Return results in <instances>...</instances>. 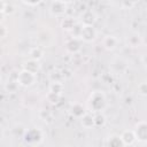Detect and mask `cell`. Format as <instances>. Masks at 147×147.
I'll list each match as a JSON object with an SVG mask.
<instances>
[{
  "mask_svg": "<svg viewBox=\"0 0 147 147\" xmlns=\"http://www.w3.org/2000/svg\"><path fill=\"white\" fill-rule=\"evenodd\" d=\"M1 29H2V34H1V36H2V38H5V37H6V33H5V31H6V26H2Z\"/></svg>",
  "mask_w": 147,
  "mask_h": 147,
  "instance_id": "5bb4252c",
  "label": "cell"
},
{
  "mask_svg": "<svg viewBox=\"0 0 147 147\" xmlns=\"http://www.w3.org/2000/svg\"><path fill=\"white\" fill-rule=\"evenodd\" d=\"M94 122H95V121H94V117L91 116V115H88V114L82 116V124H83L85 127L92 126V125L94 124Z\"/></svg>",
  "mask_w": 147,
  "mask_h": 147,
  "instance_id": "52a82bcc",
  "label": "cell"
},
{
  "mask_svg": "<svg viewBox=\"0 0 147 147\" xmlns=\"http://www.w3.org/2000/svg\"><path fill=\"white\" fill-rule=\"evenodd\" d=\"M34 82H36V75L26 69H23L17 75V84L23 87L31 86V85H33Z\"/></svg>",
  "mask_w": 147,
  "mask_h": 147,
  "instance_id": "7a4b0ae2",
  "label": "cell"
},
{
  "mask_svg": "<svg viewBox=\"0 0 147 147\" xmlns=\"http://www.w3.org/2000/svg\"><path fill=\"white\" fill-rule=\"evenodd\" d=\"M74 21L71 20V18H65L64 21H63V23H62V26H63V29H65V30H70V29H72L74 28Z\"/></svg>",
  "mask_w": 147,
  "mask_h": 147,
  "instance_id": "30bf717a",
  "label": "cell"
},
{
  "mask_svg": "<svg viewBox=\"0 0 147 147\" xmlns=\"http://www.w3.org/2000/svg\"><path fill=\"white\" fill-rule=\"evenodd\" d=\"M24 3H26V5H30V6H36V5H38V3H40L42 0H22Z\"/></svg>",
  "mask_w": 147,
  "mask_h": 147,
  "instance_id": "7c38bea8",
  "label": "cell"
},
{
  "mask_svg": "<svg viewBox=\"0 0 147 147\" xmlns=\"http://www.w3.org/2000/svg\"><path fill=\"white\" fill-rule=\"evenodd\" d=\"M30 56H31V59H34V60L39 61L44 56V53H42V51L39 47H34V48H32L30 51Z\"/></svg>",
  "mask_w": 147,
  "mask_h": 147,
  "instance_id": "ba28073f",
  "label": "cell"
},
{
  "mask_svg": "<svg viewBox=\"0 0 147 147\" xmlns=\"http://www.w3.org/2000/svg\"><path fill=\"white\" fill-rule=\"evenodd\" d=\"M141 60H142V62H144V64H145V65H147V54H146V55H144Z\"/></svg>",
  "mask_w": 147,
  "mask_h": 147,
  "instance_id": "4fadbf2b",
  "label": "cell"
},
{
  "mask_svg": "<svg viewBox=\"0 0 147 147\" xmlns=\"http://www.w3.org/2000/svg\"><path fill=\"white\" fill-rule=\"evenodd\" d=\"M117 42H118V40H117V38L115 36H106L105 39H103V46H105V48L110 49V51L114 49V48H116Z\"/></svg>",
  "mask_w": 147,
  "mask_h": 147,
  "instance_id": "8992f818",
  "label": "cell"
},
{
  "mask_svg": "<svg viewBox=\"0 0 147 147\" xmlns=\"http://www.w3.org/2000/svg\"><path fill=\"white\" fill-rule=\"evenodd\" d=\"M96 36V32L94 30V28L92 25H84L82 28V32H80V37L83 40L85 41H92L94 40Z\"/></svg>",
  "mask_w": 147,
  "mask_h": 147,
  "instance_id": "3957f363",
  "label": "cell"
},
{
  "mask_svg": "<svg viewBox=\"0 0 147 147\" xmlns=\"http://www.w3.org/2000/svg\"><path fill=\"white\" fill-rule=\"evenodd\" d=\"M68 49L70 51V52H75V51H77V49H79V44H78V41H77V39L75 38V39H72L71 40V42H69L68 44Z\"/></svg>",
  "mask_w": 147,
  "mask_h": 147,
  "instance_id": "9c48e42d",
  "label": "cell"
},
{
  "mask_svg": "<svg viewBox=\"0 0 147 147\" xmlns=\"http://www.w3.org/2000/svg\"><path fill=\"white\" fill-rule=\"evenodd\" d=\"M139 93L141 95H147V82H144L139 85Z\"/></svg>",
  "mask_w": 147,
  "mask_h": 147,
  "instance_id": "8fae6325",
  "label": "cell"
},
{
  "mask_svg": "<svg viewBox=\"0 0 147 147\" xmlns=\"http://www.w3.org/2000/svg\"><path fill=\"white\" fill-rule=\"evenodd\" d=\"M106 106L105 94L101 92H94L88 99V107L92 111H100Z\"/></svg>",
  "mask_w": 147,
  "mask_h": 147,
  "instance_id": "6da1fadb",
  "label": "cell"
},
{
  "mask_svg": "<svg viewBox=\"0 0 147 147\" xmlns=\"http://www.w3.org/2000/svg\"><path fill=\"white\" fill-rule=\"evenodd\" d=\"M67 10V5L61 1V0H56L52 3V7H51V11L55 15V16H61L65 13Z\"/></svg>",
  "mask_w": 147,
  "mask_h": 147,
  "instance_id": "277c9868",
  "label": "cell"
},
{
  "mask_svg": "<svg viewBox=\"0 0 147 147\" xmlns=\"http://www.w3.org/2000/svg\"><path fill=\"white\" fill-rule=\"evenodd\" d=\"M129 1H130L131 3H136V2H138L139 0H129Z\"/></svg>",
  "mask_w": 147,
  "mask_h": 147,
  "instance_id": "9a60e30c",
  "label": "cell"
},
{
  "mask_svg": "<svg viewBox=\"0 0 147 147\" xmlns=\"http://www.w3.org/2000/svg\"><path fill=\"white\" fill-rule=\"evenodd\" d=\"M136 138L140 140H147V122H141L136 127Z\"/></svg>",
  "mask_w": 147,
  "mask_h": 147,
  "instance_id": "5b68a950",
  "label": "cell"
}]
</instances>
